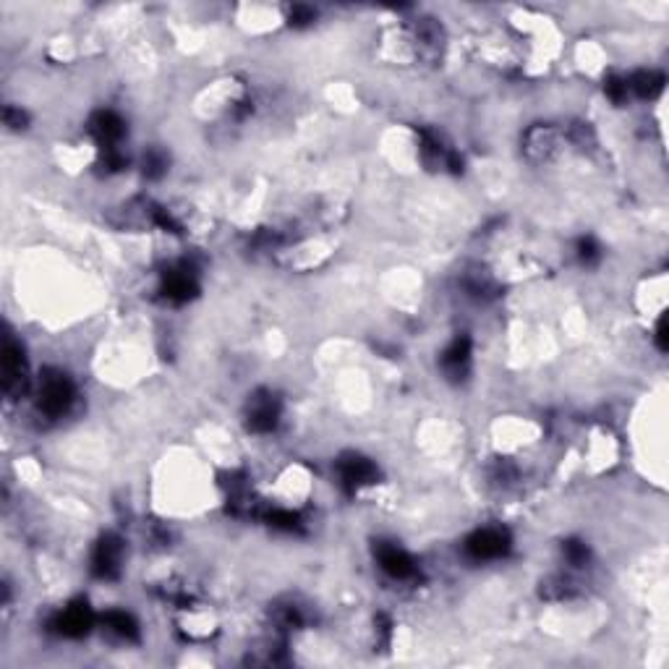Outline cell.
I'll return each instance as SVG.
<instances>
[{
	"label": "cell",
	"mask_w": 669,
	"mask_h": 669,
	"mask_svg": "<svg viewBox=\"0 0 669 669\" xmlns=\"http://www.w3.org/2000/svg\"><path fill=\"white\" fill-rule=\"evenodd\" d=\"M76 390L66 374H48L40 387V411H45L50 419H58L63 413H68V408L74 405Z\"/></svg>",
	"instance_id": "obj_1"
},
{
	"label": "cell",
	"mask_w": 669,
	"mask_h": 669,
	"mask_svg": "<svg viewBox=\"0 0 669 669\" xmlns=\"http://www.w3.org/2000/svg\"><path fill=\"white\" fill-rule=\"evenodd\" d=\"M508 549H510V539L502 528H481L466 541V552L474 560H500L505 557Z\"/></svg>",
	"instance_id": "obj_2"
},
{
	"label": "cell",
	"mask_w": 669,
	"mask_h": 669,
	"mask_svg": "<svg viewBox=\"0 0 669 669\" xmlns=\"http://www.w3.org/2000/svg\"><path fill=\"white\" fill-rule=\"evenodd\" d=\"M121 560H123V547L121 539L115 536H105L95 549V560H92V571L102 580H113L121 573Z\"/></svg>",
	"instance_id": "obj_3"
},
{
	"label": "cell",
	"mask_w": 669,
	"mask_h": 669,
	"mask_svg": "<svg viewBox=\"0 0 669 669\" xmlns=\"http://www.w3.org/2000/svg\"><path fill=\"white\" fill-rule=\"evenodd\" d=\"M280 421V403L272 395H256L251 400V411H248V427L259 434L272 431Z\"/></svg>",
	"instance_id": "obj_4"
},
{
	"label": "cell",
	"mask_w": 669,
	"mask_h": 669,
	"mask_svg": "<svg viewBox=\"0 0 669 669\" xmlns=\"http://www.w3.org/2000/svg\"><path fill=\"white\" fill-rule=\"evenodd\" d=\"M374 478H377V468H374L372 460L358 458V455H350V458L340 460V484H342L345 489L356 492V489L372 484Z\"/></svg>",
	"instance_id": "obj_5"
},
{
	"label": "cell",
	"mask_w": 669,
	"mask_h": 669,
	"mask_svg": "<svg viewBox=\"0 0 669 669\" xmlns=\"http://www.w3.org/2000/svg\"><path fill=\"white\" fill-rule=\"evenodd\" d=\"M377 560H380V568L390 578H397V580H405L411 575L416 573V565L411 560L408 552H403L400 547L395 544H380L377 547Z\"/></svg>",
	"instance_id": "obj_6"
},
{
	"label": "cell",
	"mask_w": 669,
	"mask_h": 669,
	"mask_svg": "<svg viewBox=\"0 0 669 669\" xmlns=\"http://www.w3.org/2000/svg\"><path fill=\"white\" fill-rule=\"evenodd\" d=\"M52 627L66 638H82L92 627V612L87 610V604H71L55 618Z\"/></svg>",
	"instance_id": "obj_7"
},
{
	"label": "cell",
	"mask_w": 669,
	"mask_h": 669,
	"mask_svg": "<svg viewBox=\"0 0 669 669\" xmlns=\"http://www.w3.org/2000/svg\"><path fill=\"white\" fill-rule=\"evenodd\" d=\"M468 361H471V340H468V337H455V340L445 348V353H442V366H445L453 377L463 374L466 366H468Z\"/></svg>",
	"instance_id": "obj_8"
},
{
	"label": "cell",
	"mask_w": 669,
	"mask_h": 669,
	"mask_svg": "<svg viewBox=\"0 0 669 669\" xmlns=\"http://www.w3.org/2000/svg\"><path fill=\"white\" fill-rule=\"evenodd\" d=\"M627 90L635 92L638 97H657L662 90H665V76L657 74V71H641L635 74L630 82H627Z\"/></svg>",
	"instance_id": "obj_9"
},
{
	"label": "cell",
	"mask_w": 669,
	"mask_h": 669,
	"mask_svg": "<svg viewBox=\"0 0 669 669\" xmlns=\"http://www.w3.org/2000/svg\"><path fill=\"white\" fill-rule=\"evenodd\" d=\"M105 625H107L110 633H115L123 641H134L139 635V625H137V620L129 612H107Z\"/></svg>",
	"instance_id": "obj_10"
},
{
	"label": "cell",
	"mask_w": 669,
	"mask_h": 669,
	"mask_svg": "<svg viewBox=\"0 0 669 669\" xmlns=\"http://www.w3.org/2000/svg\"><path fill=\"white\" fill-rule=\"evenodd\" d=\"M599 246L594 243V239H583L578 243V259L583 262V264H596L599 262Z\"/></svg>",
	"instance_id": "obj_11"
},
{
	"label": "cell",
	"mask_w": 669,
	"mask_h": 669,
	"mask_svg": "<svg viewBox=\"0 0 669 669\" xmlns=\"http://www.w3.org/2000/svg\"><path fill=\"white\" fill-rule=\"evenodd\" d=\"M563 549H565V557L571 560V565H575V568H580V565L588 560V549H586V544H580V541H568Z\"/></svg>",
	"instance_id": "obj_12"
}]
</instances>
